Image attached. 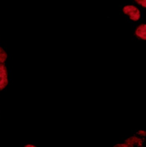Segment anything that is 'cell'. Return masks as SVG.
Masks as SVG:
<instances>
[{"instance_id": "2", "label": "cell", "mask_w": 146, "mask_h": 147, "mask_svg": "<svg viewBox=\"0 0 146 147\" xmlns=\"http://www.w3.org/2000/svg\"><path fill=\"white\" fill-rule=\"evenodd\" d=\"M8 82L7 72L6 66L2 63H0V90L6 87Z\"/></svg>"}, {"instance_id": "5", "label": "cell", "mask_w": 146, "mask_h": 147, "mask_svg": "<svg viewBox=\"0 0 146 147\" xmlns=\"http://www.w3.org/2000/svg\"><path fill=\"white\" fill-rule=\"evenodd\" d=\"M115 147H129V146L127 145H119Z\"/></svg>"}, {"instance_id": "3", "label": "cell", "mask_w": 146, "mask_h": 147, "mask_svg": "<svg viewBox=\"0 0 146 147\" xmlns=\"http://www.w3.org/2000/svg\"><path fill=\"white\" fill-rule=\"evenodd\" d=\"M135 34L138 38L143 40H146L145 24L140 25L138 27L135 31Z\"/></svg>"}, {"instance_id": "6", "label": "cell", "mask_w": 146, "mask_h": 147, "mask_svg": "<svg viewBox=\"0 0 146 147\" xmlns=\"http://www.w3.org/2000/svg\"><path fill=\"white\" fill-rule=\"evenodd\" d=\"M25 147H37L35 146H33L32 145H31V144H28V145H26Z\"/></svg>"}, {"instance_id": "4", "label": "cell", "mask_w": 146, "mask_h": 147, "mask_svg": "<svg viewBox=\"0 0 146 147\" xmlns=\"http://www.w3.org/2000/svg\"><path fill=\"white\" fill-rule=\"evenodd\" d=\"M7 57V55L3 48L0 47V63H4Z\"/></svg>"}, {"instance_id": "1", "label": "cell", "mask_w": 146, "mask_h": 147, "mask_svg": "<svg viewBox=\"0 0 146 147\" xmlns=\"http://www.w3.org/2000/svg\"><path fill=\"white\" fill-rule=\"evenodd\" d=\"M123 11L124 13L128 15L130 19L134 21H137L140 19V12L135 6L132 5L125 6L123 8Z\"/></svg>"}]
</instances>
